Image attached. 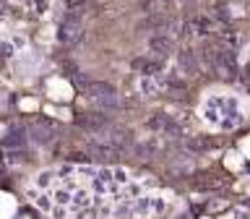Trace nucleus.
Here are the masks:
<instances>
[{
	"instance_id": "nucleus-1",
	"label": "nucleus",
	"mask_w": 250,
	"mask_h": 219,
	"mask_svg": "<svg viewBox=\"0 0 250 219\" xmlns=\"http://www.w3.org/2000/svg\"><path fill=\"white\" fill-rule=\"evenodd\" d=\"M81 128H89V131H99V133H104V128H109V120H107V115H91V117H78L76 120Z\"/></svg>"
},
{
	"instance_id": "nucleus-2",
	"label": "nucleus",
	"mask_w": 250,
	"mask_h": 219,
	"mask_svg": "<svg viewBox=\"0 0 250 219\" xmlns=\"http://www.w3.org/2000/svg\"><path fill=\"white\" fill-rule=\"evenodd\" d=\"M29 133H31V138L34 141H50L52 138V128H50V123L47 120H37V123H31V128H29Z\"/></svg>"
},
{
	"instance_id": "nucleus-3",
	"label": "nucleus",
	"mask_w": 250,
	"mask_h": 219,
	"mask_svg": "<svg viewBox=\"0 0 250 219\" xmlns=\"http://www.w3.org/2000/svg\"><path fill=\"white\" fill-rule=\"evenodd\" d=\"M50 180H52V172H44V175H39L37 185H39V188H44V185H50Z\"/></svg>"
},
{
	"instance_id": "nucleus-4",
	"label": "nucleus",
	"mask_w": 250,
	"mask_h": 219,
	"mask_svg": "<svg viewBox=\"0 0 250 219\" xmlns=\"http://www.w3.org/2000/svg\"><path fill=\"white\" fill-rule=\"evenodd\" d=\"M37 206H42L44 211H50V198H47V196H37Z\"/></svg>"
},
{
	"instance_id": "nucleus-5",
	"label": "nucleus",
	"mask_w": 250,
	"mask_h": 219,
	"mask_svg": "<svg viewBox=\"0 0 250 219\" xmlns=\"http://www.w3.org/2000/svg\"><path fill=\"white\" fill-rule=\"evenodd\" d=\"M141 89L144 91H156V84L154 81H141Z\"/></svg>"
}]
</instances>
